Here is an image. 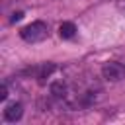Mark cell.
<instances>
[{
	"mask_svg": "<svg viewBox=\"0 0 125 125\" xmlns=\"http://www.w3.org/2000/svg\"><path fill=\"white\" fill-rule=\"evenodd\" d=\"M47 33L49 31H47V23L45 21H31L20 31L21 39L27 41V43H39V41H43L47 37Z\"/></svg>",
	"mask_w": 125,
	"mask_h": 125,
	"instance_id": "6da1fadb",
	"label": "cell"
},
{
	"mask_svg": "<svg viewBox=\"0 0 125 125\" xmlns=\"http://www.w3.org/2000/svg\"><path fill=\"white\" fill-rule=\"evenodd\" d=\"M102 76L109 82H117L123 76V66L119 62H105L102 66Z\"/></svg>",
	"mask_w": 125,
	"mask_h": 125,
	"instance_id": "7a4b0ae2",
	"label": "cell"
},
{
	"mask_svg": "<svg viewBox=\"0 0 125 125\" xmlns=\"http://www.w3.org/2000/svg\"><path fill=\"white\" fill-rule=\"evenodd\" d=\"M21 115H23V105H21L20 102H12V104H8L6 109H4V119L10 121V123L20 121Z\"/></svg>",
	"mask_w": 125,
	"mask_h": 125,
	"instance_id": "3957f363",
	"label": "cell"
},
{
	"mask_svg": "<svg viewBox=\"0 0 125 125\" xmlns=\"http://www.w3.org/2000/svg\"><path fill=\"white\" fill-rule=\"evenodd\" d=\"M49 90H51V96L57 98V100H62V98H66V94H68V88H66V84H64L62 80L53 82V84L49 86Z\"/></svg>",
	"mask_w": 125,
	"mask_h": 125,
	"instance_id": "277c9868",
	"label": "cell"
},
{
	"mask_svg": "<svg viewBox=\"0 0 125 125\" xmlns=\"http://www.w3.org/2000/svg\"><path fill=\"white\" fill-rule=\"evenodd\" d=\"M74 33H76V25L72 21H62L59 25V35L62 39H70V37H74Z\"/></svg>",
	"mask_w": 125,
	"mask_h": 125,
	"instance_id": "5b68a950",
	"label": "cell"
},
{
	"mask_svg": "<svg viewBox=\"0 0 125 125\" xmlns=\"http://www.w3.org/2000/svg\"><path fill=\"white\" fill-rule=\"evenodd\" d=\"M57 70V66L53 64V62H47V64H43L41 68H39V74H37V78H39V84H45V78H49L53 72Z\"/></svg>",
	"mask_w": 125,
	"mask_h": 125,
	"instance_id": "8992f818",
	"label": "cell"
},
{
	"mask_svg": "<svg viewBox=\"0 0 125 125\" xmlns=\"http://www.w3.org/2000/svg\"><path fill=\"white\" fill-rule=\"evenodd\" d=\"M21 18H23V12H14V14H12V18H10V21H12V23H16V21H20Z\"/></svg>",
	"mask_w": 125,
	"mask_h": 125,
	"instance_id": "52a82bcc",
	"label": "cell"
},
{
	"mask_svg": "<svg viewBox=\"0 0 125 125\" xmlns=\"http://www.w3.org/2000/svg\"><path fill=\"white\" fill-rule=\"evenodd\" d=\"M6 98H8V88H6V84H2V86H0V100L4 102Z\"/></svg>",
	"mask_w": 125,
	"mask_h": 125,
	"instance_id": "ba28073f",
	"label": "cell"
},
{
	"mask_svg": "<svg viewBox=\"0 0 125 125\" xmlns=\"http://www.w3.org/2000/svg\"><path fill=\"white\" fill-rule=\"evenodd\" d=\"M115 6L121 14H125V0H115Z\"/></svg>",
	"mask_w": 125,
	"mask_h": 125,
	"instance_id": "9c48e42d",
	"label": "cell"
}]
</instances>
